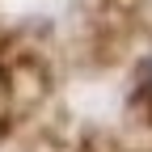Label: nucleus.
I'll list each match as a JSON object with an SVG mask.
<instances>
[{"mask_svg": "<svg viewBox=\"0 0 152 152\" xmlns=\"http://www.w3.org/2000/svg\"><path fill=\"white\" fill-rule=\"evenodd\" d=\"M144 85H148V93H152V55H148V64H144Z\"/></svg>", "mask_w": 152, "mask_h": 152, "instance_id": "nucleus-1", "label": "nucleus"}]
</instances>
